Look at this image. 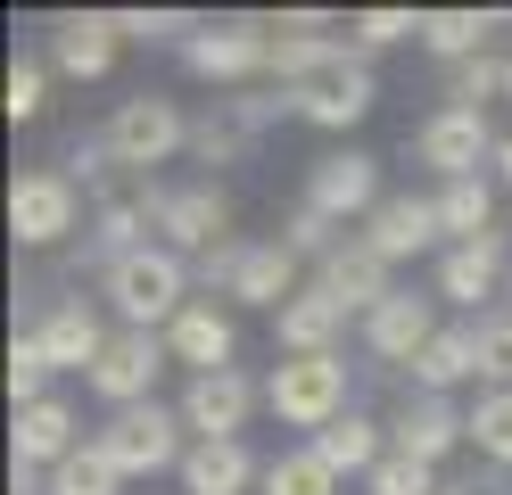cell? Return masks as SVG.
I'll return each mask as SVG.
<instances>
[{"mask_svg":"<svg viewBox=\"0 0 512 495\" xmlns=\"http://www.w3.org/2000/svg\"><path fill=\"white\" fill-rule=\"evenodd\" d=\"M100 297L116 306L124 330H157V339H166V322L190 306V256H174L166 240H149V248L116 256L100 273Z\"/></svg>","mask_w":512,"mask_h":495,"instance_id":"1","label":"cell"},{"mask_svg":"<svg viewBox=\"0 0 512 495\" xmlns=\"http://www.w3.org/2000/svg\"><path fill=\"white\" fill-rule=\"evenodd\" d=\"M265 405H273L281 429L323 438L339 413H356V396H347V355H281L273 380H265Z\"/></svg>","mask_w":512,"mask_h":495,"instance_id":"2","label":"cell"},{"mask_svg":"<svg viewBox=\"0 0 512 495\" xmlns=\"http://www.w3.org/2000/svg\"><path fill=\"white\" fill-rule=\"evenodd\" d=\"M91 446H100L124 479H157V471H182V405H124V413H108L100 429H91Z\"/></svg>","mask_w":512,"mask_h":495,"instance_id":"3","label":"cell"},{"mask_svg":"<svg viewBox=\"0 0 512 495\" xmlns=\"http://www.w3.org/2000/svg\"><path fill=\"white\" fill-rule=\"evenodd\" d=\"M372 99H380L372 58H364L356 42H339V50L290 91V108H298V124H314V132H356V124L372 116Z\"/></svg>","mask_w":512,"mask_h":495,"instance_id":"4","label":"cell"},{"mask_svg":"<svg viewBox=\"0 0 512 495\" xmlns=\"http://www.w3.org/2000/svg\"><path fill=\"white\" fill-rule=\"evenodd\" d=\"M108 132V149L124 174H157V165H174L190 149V116L174 108V99H157V91H133V99H116V116L100 124Z\"/></svg>","mask_w":512,"mask_h":495,"instance_id":"5","label":"cell"},{"mask_svg":"<svg viewBox=\"0 0 512 495\" xmlns=\"http://www.w3.org/2000/svg\"><path fill=\"white\" fill-rule=\"evenodd\" d=\"M9 231H17V248H34V256L67 248L75 231H83V198H75V182L58 174V165L17 174V182H9Z\"/></svg>","mask_w":512,"mask_h":495,"instance_id":"6","label":"cell"},{"mask_svg":"<svg viewBox=\"0 0 512 495\" xmlns=\"http://www.w3.org/2000/svg\"><path fill=\"white\" fill-rule=\"evenodd\" d=\"M182 66L199 83H248L273 66V17H207L199 33H190Z\"/></svg>","mask_w":512,"mask_h":495,"instance_id":"7","label":"cell"},{"mask_svg":"<svg viewBox=\"0 0 512 495\" xmlns=\"http://www.w3.org/2000/svg\"><path fill=\"white\" fill-rule=\"evenodd\" d=\"M380 198H389V190H380V157L372 149H323V157L306 165V207L331 215L339 231L347 223H372Z\"/></svg>","mask_w":512,"mask_h":495,"instance_id":"8","label":"cell"},{"mask_svg":"<svg viewBox=\"0 0 512 495\" xmlns=\"http://www.w3.org/2000/svg\"><path fill=\"white\" fill-rule=\"evenodd\" d=\"M512 289V231H488V240L438 248V297L463 314H496V297Z\"/></svg>","mask_w":512,"mask_h":495,"instance_id":"9","label":"cell"},{"mask_svg":"<svg viewBox=\"0 0 512 495\" xmlns=\"http://www.w3.org/2000/svg\"><path fill=\"white\" fill-rule=\"evenodd\" d=\"M166 363H174V355H166L157 330H116L108 355L83 372V388L100 396L108 413H124V405H149V396H157V372H166Z\"/></svg>","mask_w":512,"mask_h":495,"instance_id":"10","label":"cell"},{"mask_svg":"<svg viewBox=\"0 0 512 495\" xmlns=\"http://www.w3.org/2000/svg\"><path fill=\"white\" fill-rule=\"evenodd\" d=\"M413 157L430 165L438 182H471L479 157H496V132H488V108H463V99H446V108L413 132Z\"/></svg>","mask_w":512,"mask_h":495,"instance_id":"11","label":"cell"},{"mask_svg":"<svg viewBox=\"0 0 512 495\" xmlns=\"http://www.w3.org/2000/svg\"><path fill=\"white\" fill-rule=\"evenodd\" d=\"M438 297H413V289H389L380 306L364 314V355L380 363V372H413V355H422L438 339Z\"/></svg>","mask_w":512,"mask_h":495,"instance_id":"12","label":"cell"},{"mask_svg":"<svg viewBox=\"0 0 512 495\" xmlns=\"http://www.w3.org/2000/svg\"><path fill=\"white\" fill-rule=\"evenodd\" d=\"M298 289H306V256H298L290 240H240V248H232V281H223V297H232V306L281 314Z\"/></svg>","mask_w":512,"mask_h":495,"instance_id":"13","label":"cell"},{"mask_svg":"<svg viewBox=\"0 0 512 495\" xmlns=\"http://www.w3.org/2000/svg\"><path fill=\"white\" fill-rule=\"evenodd\" d=\"M166 355L182 363L190 380L232 372V355H240V314L223 306V297H190V306L166 322Z\"/></svg>","mask_w":512,"mask_h":495,"instance_id":"14","label":"cell"},{"mask_svg":"<svg viewBox=\"0 0 512 495\" xmlns=\"http://www.w3.org/2000/svg\"><path fill=\"white\" fill-rule=\"evenodd\" d=\"M389 446L438 471L455 446H471V413L455 405V396H422V388H405V396H397V413H389Z\"/></svg>","mask_w":512,"mask_h":495,"instance_id":"15","label":"cell"},{"mask_svg":"<svg viewBox=\"0 0 512 495\" xmlns=\"http://www.w3.org/2000/svg\"><path fill=\"white\" fill-rule=\"evenodd\" d=\"M116 50H124L116 9H67V17H50V75L100 83L108 66H116Z\"/></svg>","mask_w":512,"mask_h":495,"instance_id":"16","label":"cell"},{"mask_svg":"<svg viewBox=\"0 0 512 495\" xmlns=\"http://www.w3.org/2000/svg\"><path fill=\"white\" fill-rule=\"evenodd\" d=\"M157 240H166L174 256H215L223 240H232V198H223L215 182L166 190V207H157Z\"/></svg>","mask_w":512,"mask_h":495,"instance_id":"17","label":"cell"},{"mask_svg":"<svg viewBox=\"0 0 512 495\" xmlns=\"http://www.w3.org/2000/svg\"><path fill=\"white\" fill-rule=\"evenodd\" d=\"M256 405H265V388L232 363V372H207V380L182 388V429H190V446H199V438H240Z\"/></svg>","mask_w":512,"mask_h":495,"instance_id":"18","label":"cell"},{"mask_svg":"<svg viewBox=\"0 0 512 495\" xmlns=\"http://www.w3.org/2000/svg\"><path fill=\"white\" fill-rule=\"evenodd\" d=\"M34 339H42V355L58 363V372H91V363L108 355V339H116V330H100L91 297H83V289H67V297H50V306H42Z\"/></svg>","mask_w":512,"mask_h":495,"instance_id":"19","label":"cell"},{"mask_svg":"<svg viewBox=\"0 0 512 495\" xmlns=\"http://www.w3.org/2000/svg\"><path fill=\"white\" fill-rule=\"evenodd\" d=\"M347 314L356 306H339V297L323 289V281H306L290 306L273 314V347L281 355H339V339H347Z\"/></svg>","mask_w":512,"mask_h":495,"instance_id":"20","label":"cell"},{"mask_svg":"<svg viewBox=\"0 0 512 495\" xmlns=\"http://www.w3.org/2000/svg\"><path fill=\"white\" fill-rule=\"evenodd\" d=\"M314 281H323V289L339 297V306H356V314H372L380 297L397 289V281H389V256H380V248L364 240V231H347V240H339L323 264H314Z\"/></svg>","mask_w":512,"mask_h":495,"instance_id":"21","label":"cell"},{"mask_svg":"<svg viewBox=\"0 0 512 495\" xmlns=\"http://www.w3.org/2000/svg\"><path fill=\"white\" fill-rule=\"evenodd\" d=\"M75 446H91V438H83V421H75L67 396H42V405H25L17 429H9V454L25 462V471H58Z\"/></svg>","mask_w":512,"mask_h":495,"instance_id":"22","label":"cell"},{"mask_svg":"<svg viewBox=\"0 0 512 495\" xmlns=\"http://www.w3.org/2000/svg\"><path fill=\"white\" fill-rule=\"evenodd\" d=\"M265 487V462L248 454V438H199L182 454V495H248Z\"/></svg>","mask_w":512,"mask_h":495,"instance_id":"23","label":"cell"},{"mask_svg":"<svg viewBox=\"0 0 512 495\" xmlns=\"http://www.w3.org/2000/svg\"><path fill=\"white\" fill-rule=\"evenodd\" d=\"M471 380H479V322H446L405 372V388H422V396H455Z\"/></svg>","mask_w":512,"mask_h":495,"instance_id":"24","label":"cell"},{"mask_svg":"<svg viewBox=\"0 0 512 495\" xmlns=\"http://www.w3.org/2000/svg\"><path fill=\"white\" fill-rule=\"evenodd\" d=\"M306 446L323 454L339 479H372V471H380V454H389V421L356 405V413H339V421L323 429V438H306Z\"/></svg>","mask_w":512,"mask_h":495,"instance_id":"25","label":"cell"},{"mask_svg":"<svg viewBox=\"0 0 512 495\" xmlns=\"http://www.w3.org/2000/svg\"><path fill=\"white\" fill-rule=\"evenodd\" d=\"M364 240L389 256V264L438 248V240H446V231H438V198H380V215L364 223Z\"/></svg>","mask_w":512,"mask_h":495,"instance_id":"26","label":"cell"},{"mask_svg":"<svg viewBox=\"0 0 512 495\" xmlns=\"http://www.w3.org/2000/svg\"><path fill=\"white\" fill-rule=\"evenodd\" d=\"M496 25H504V9H422V50L446 66H471V58H488Z\"/></svg>","mask_w":512,"mask_h":495,"instance_id":"27","label":"cell"},{"mask_svg":"<svg viewBox=\"0 0 512 495\" xmlns=\"http://www.w3.org/2000/svg\"><path fill=\"white\" fill-rule=\"evenodd\" d=\"M438 231H446V248H463V240H488V231H496V174L438 182Z\"/></svg>","mask_w":512,"mask_h":495,"instance_id":"28","label":"cell"},{"mask_svg":"<svg viewBox=\"0 0 512 495\" xmlns=\"http://www.w3.org/2000/svg\"><path fill=\"white\" fill-rule=\"evenodd\" d=\"M248 149H256V124H248L240 99H215L207 116H190V157L199 165H240Z\"/></svg>","mask_w":512,"mask_h":495,"instance_id":"29","label":"cell"},{"mask_svg":"<svg viewBox=\"0 0 512 495\" xmlns=\"http://www.w3.org/2000/svg\"><path fill=\"white\" fill-rule=\"evenodd\" d=\"M339 487H347V479H339L314 446H290V454L265 462V495H339Z\"/></svg>","mask_w":512,"mask_h":495,"instance_id":"30","label":"cell"},{"mask_svg":"<svg viewBox=\"0 0 512 495\" xmlns=\"http://www.w3.org/2000/svg\"><path fill=\"white\" fill-rule=\"evenodd\" d=\"M471 446H479V462L512 471V388H479V405H471Z\"/></svg>","mask_w":512,"mask_h":495,"instance_id":"31","label":"cell"},{"mask_svg":"<svg viewBox=\"0 0 512 495\" xmlns=\"http://www.w3.org/2000/svg\"><path fill=\"white\" fill-rule=\"evenodd\" d=\"M50 495H124V471H116L100 446H75V454L50 471Z\"/></svg>","mask_w":512,"mask_h":495,"instance_id":"32","label":"cell"},{"mask_svg":"<svg viewBox=\"0 0 512 495\" xmlns=\"http://www.w3.org/2000/svg\"><path fill=\"white\" fill-rule=\"evenodd\" d=\"M347 42L364 58L372 50H397V42H422V9H356L347 17Z\"/></svg>","mask_w":512,"mask_h":495,"instance_id":"33","label":"cell"},{"mask_svg":"<svg viewBox=\"0 0 512 495\" xmlns=\"http://www.w3.org/2000/svg\"><path fill=\"white\" fill-rule=\"evenodd\" d=\"M50 380H58V363L42 355V339H34V330H25V339L9 347V405L25 413V405H42V396H50Z\"/></svg>","mask_w":512,"mask_h":495,"instance_id":"34","label":"cell"},{"mask_svg":"<svg viewBox=\"0 0 512 495\" xmlns=\"http://www.w3.org/2000/svg\"><path fill=\"white\" fill-rule=\"evenodd\" d=\"M116 25H124V42H182L190 50V33L207 17H190V9H116Z\"/></svg>","mask_w":512,"mask_h":495,"instance_id":"35","label":"cell"},{"mask_svg":"<svg viewBox=\"0 0 512 495\" xmlns=\"http://www.w3.org/2000/svg\"><path fill=\"white\" fill-rule=\"evenodd\" d=\"M479 388H512V306L479 314Z\"/></svg>","mask_w":512,"mask_h":495,"instance_id":"36","label":"cell"},{"mask_svg":"<svg viewBox=\"0 0 512 495\" xmlns=\"http://www.w3.org/2000/svg\"><path fill=\"white\" fill-rule=\"evenodd\" d=\"M0 108H9V124H34L50 108V66L42 58H17L9 66V91H0Z\"/></svg>","mask_w":512,"mask_h":495,"instance_id":"37","label":"cell"},{"mask_svg":"<svg viewBox=\"0 0 512 495\" xmlns=\"http://www.w3.org/2000/svg\"><path fill=\"white\" fill-rule=\"evenodd\" d=\"M364 495H438V471H430V462H413V454H380V471L364 479Z\"/></svg>","mask_w":512,"mask_h":495,"instance_id":"38","label":"cell"},{"mask_svg":"<svg viewBox=\"0 0 512 495\" xmlns=\"http://www.w3.org/2000/svg\"><path fill=\"white\" fill-rule=\"evenodd\" d=\"M281 240H290V248H298L306 264H323V256H331V248L347 240V231H339L331 215H314V207H306V198H298V207H290V223H281Z\"/></svg>","mask_w":512,"mask_h":495,"instance_id":"39","label":"cell"},{"mask_svg":"<svg viewBox=\"0 0 512 495\" xmlns=\"http://www.w3.org/2000/svg\"><path fill=\"white\" fill-rule=\"evenodd\" d=\"M504 66L512 58H471V66H455V99H463V108H488V99H504Z\"/></svg>","mask_w":512,"mask_h":495,"instance_id":"40","label":"cell"},{"mask_svg":"<svg viewBox=\"0 0 512 495\" xmlns=\"http://www.w3.org/2000/svg\"><path fill=\"white\" fill-rule=\"evenodd\" d=\"M463 495H512V479H496V471L488 479H463Z\"/></svg>","mask_w":512,"mask_h":495,"instance_id":"41","label":"cell"},{"mask_svg":"<svg viewBox=\"0 0 512 495\" xmlns=\"http://www.w3.org/2000/svg\"><path fill=\"white\" fill-rule=\"evenodd\" d=\"M496 190H512V141H496Z\"/></svg>","mask_w":512,"mask_h":495,"instance_id":"42","label":"cell"},{"mask_svg":"<svg viewBox=\"0 0 512 495\" xmlns=\"http://www.w3.org/2000/svg\"><path fill=\"white\" fill-rule=\"evenodd\" d=\"M504 99H512V66H504Z\"/></svg>","mask_w":512,"mask_h":495,"instance_id":"43","label":"cell"},{"mask_svg":"<svg viewBox=\"0 0 512 495\" xmlns=\"http://www.w3.org/2000/svg\"><path fill=\"white\" fill-rule=\"evenodd\" d=\"M438 495H463V487H438Z\"/></svg>","mask_w":512,"mask_h":495,"instance_id":"44","label":"cell"},{"mask_svg":"<svg viewBox=\"0 0 512 495\" xmlns=\"http://www.w3.org/2000/svg\"><path fill=\"white\" fill-rule=\"evenodd\" d=\"M504 25H512V9H504Z\"/></svg>","mask_w":512,"mask_h":495,"instance_id":"45","label":"cell"}]
</instances>
